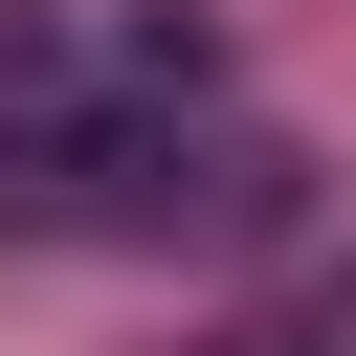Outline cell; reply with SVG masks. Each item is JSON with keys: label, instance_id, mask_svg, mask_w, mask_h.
Listing matches in <instances>:
<instances>
[{"label": "cell", "instance_id": "cell-1", "mask_svg": "<svg viewBox=\"0 0 356 356\" xmlns=\"http://www.w3.org/2000/svg\"><path fill=\"white\" fill-rule=\"evenodd\" d=\"M200 111H222V22H178V0H0V178L111 200V222H156L178 178L289 200V156H245Z\"/></svg>", "mask_w": 356, "mask_h": 356}, {"label": "cell", "instance_id": "cell-2", "mask_svg": "<svg viewBox=\"0 0 356 356\" xmlns=\"http://www.w3.org/2000/svg\"><path fill=\"white\" fill-rule=\"evenodd\" d=\"M245 356H356V289H312V312H267Z\"/></svg>", "mask_w": 356, "mask_h": 356}]
</instances>
